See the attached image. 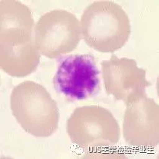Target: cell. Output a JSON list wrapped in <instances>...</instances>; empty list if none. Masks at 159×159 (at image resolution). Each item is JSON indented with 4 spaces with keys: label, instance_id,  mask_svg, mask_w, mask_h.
<instances>
[{
    "label": "cell",
    "instance_id": "1",
    "mask_svg": "<svg viewBox=\"0 0 159 159\" xmlns=\"http://www.w3.org/2000/svg\"><path fill=\"white\" fill-rule=\"evenodd\" d=\"M82 38L91 48L102 53L120 50L131 33L130 19L122 7L112 1H96L83 12Z\"/></svg>",
    "mask_w": 159,
    "mask_h": 159
},
{
    "label": "cell",
    "instance_id": "4",
    "mask_svg": "<svg viewBox=\"0 0 159 159\" xmlns=\"http://www.w3.org/2000/svg\"><path fill=\"white\" fill-rule=\"evenodd\" d=\"M33 37L39 54L55 59L73 52L79 45L82 39L80 21L66 10L50 11L37 21Z\"/></svg>",
    "mask_w": 159,
    "mask_h": 159
},
{
    "label": "cell",
    "instance_id": "9",
    "mask_svg": "<svg viewBox=\"0 0 159 159\" xmlns=\"http://www.w3.org/2000/svg\"><path fill=\"white\" fill-rule=\"evenodd\" d=\"M40 57L34 42L16 46H0V67L11 76L30 75L36 70Z\"/></svg>",
    "mask_w": 159,
    "mask_h": 159
},
{
    "label": "cell",
    "instance_id": "6",
    "mask_svg": "<svg viewBox=\"0 0 159 159\" xmlns=\"http://www.w3.org/2000/svg\"><path fill=\"white\" fill-rule=\"evenodd\" d=\"M102 78L108 96L121 100L125 106L146 95V88L151 86L146 79V71L137 66L134 59L118 58L112 54L109 60L103 61Z\"/></svg>",
    "mask_w": 159,
    "mask_h": 159
},
{
    "label": "cell",
    "instance_id": "7",
    "mask_svg": "<svg viewBox=\"0 0 159 159\" xmlns=\"http://www.w3.org/2000/svg\"><path fill=\"white\" fill-rule=\"evenodd\" d=\"M159 107L147 95L126 105L123 136L129 146L139 149L155 148L159 143Z\"/></svg>",
    "mask_w": 159,
    "mask_h": 159
},
{
    "label": "cell",
    "instance_id": "8",
    "mask_svg": "<svg viewBox=\"0 0 159 159\" xmlns=\"http://www.w3.org/2000/svg\"><path fill=\"white\" fill-rule=\"evenodd\" d=\"M0 46H16L34 42L33 13L20 2H0Z\"/></svg>",
    "mask_w": 159,
    "mask_h": 159
},
{
    "label": "cell",
    "instance_id": "3",
    "mask_svg": "<svg viewBox=\"0 0 159 159\" xmlns=\"http://www.w3.org/2000/svg\"><path fill=\"white\" fill-rule=\"evenodd\" d=\"M66 132L74 144L88 150L115 146L121 137L116 118L98 105L75 108L67 119Z\"/></svg>",
    "mask_w": 159,
    "mask_h": 159
},
{
    "label": "cell",
    "instance_id": "5",
    "mask_svg": "<svg viewBox=\"0 0 159 159\" xmlns=\"http://www.w3.org/2000/svg\"><path fill=\"white\" fill-rule=\"evenodd\" d=\"M101 71L91 54H71L60 63L53 84L55 91L70 100H83L101 90Z\"/></svg>",
    "mask_w": 159,
    "mask_h": 159
},
{
    "label": "cell",
    "instance_id": "2",
    "mask_svg": "<svg viewBox=\"0 0 159 159\" xmlns=\"http://www.w3.org/2000/svg\"><path fill=\"white\" fill-rule=\"evenodd\" d=\"M12 115L24 131L36 137H48L57 130L60 112L56 101L42 84L25 81L10 96Z\"/></svg>",
    "mask_w": 159,
    "mask_h": 159
}]
</instances>
